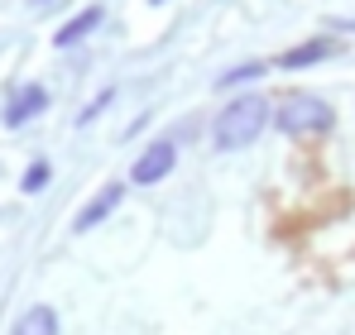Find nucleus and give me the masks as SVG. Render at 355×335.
<instances>
[{
  "label": "nucleus",
  "instance_id": "nucleus-8",
  "mask_svg": "<svg viewBox=\"0 0 355 335\" xmlns=\"http://www.w3.org/2000/svg\"><path fill=\"white\" fill-rule=\"evenodd\" d=\"M15 335H58V316L49 307H34V311H24L15 321Z\"/></svg>",
  "mask_w": 355,
  "mask_h": 335
},
{
  "label": "nucleus",
  "instance_id": "nucleus-2",
  "mask_svg": "<svg viewBox=\"0 0 355 335\" xmlns=\"http://www.w3.org/2000/svg\"><path fill=\"white\" fill-rule=\"evenodd\" d=\"M279 125H284L288 134L327 129V125H331V106H327V101H317V96L293 91V96H284V101H279Z\"/></svg>",
  "mask_w": 355,
  "mask_h": 335
},
{
  "label": "nucleus",
  "instance_id": "nucleus-4",
  "mask_svg": "<svg viewBox=\"0 0 355 335\" xmlns=\"http://www.w3.org/2000/svg\"><path fill=\"white\" fill-rule=\"evenodd\" d=\"M120 201H125L120 182H111V187H101V197H96V201H92V206H87L82 216H77V230H92V225H101V221H106V216H111V211L120 206Z\"/></svg>",
  "mask_w": 355,
  "mask_h": 335
},
{
  "label": "nucleus",
  "instance_id": "nucleus-6",
  "mask_svg": "<svg viewBox=\"0 0 355 335\" xmlns=\"http://www.w3.org/2000/svg\"><path fill=\"white\" fill-rule=\"evenodd\" d=\"M96 24H101V10L92 5V10H82L77 19H67V24H62L58 34H53V44H58V48H72V44H77V39H87Z\"/></svg>",
  "mask_w": 355,
  "mask_h": 335
},
{
  "label": "nucleus",
  "instance_id": "nucleus-11",
  "mask_svg": "<svg viewBox=\"0 0 355 335\" xmlns=\"http://www.w3.org/2000/svg\"><path fill=\"white\" fill-rule=\"evenodd\" d=\"M154 5H159V0H154Z\"/></svg>",
  "mask_w": 355,
  "mask_h": 335
},
{
  "label": "nucleus",
  "instance_id": "nucleus-5",
  "mask_svg": "<svg viewBox=\"0 0 355 335\" xmlns=\"http://www.w3.org/2000/svg\"><path fill=\"white\" fill-rule=\"evenodd\" d=\"M49 106V96H44V87H24L15 101H10V111H5V125H24V120H34V115Z\"/></svg>",
  "mask_w": 355,
  "mask_h": 335
},
{
  "label": "nucleus",
  "instance_id": "nucleus-7",
  "mask_svg": "<svg viewBox=\"0 0 355 335\" xmlns=\"http://www.w3.org/2000/svg\"><path fill=\"white\" fill-rule=\"evenodd\" d=\"M327 53H331V44H327V39H312V44H297V48H288V53L279 57V67L297 72V67H307V62H322Z\"/></svg>",
  "mask_w": 355,
  "mask_h": 335
},
{
  "label": "nucleus",
  "instance_id": "nucleus-10",
  "mask_svg": "<svg viewBox=\"0 0 355 335\" xmlns=\"http://www.w3.org/2000/svg\"><path fill=\"white\" fill-rule=\"evenodd\" d=\"M250 77H259V67H254V62H245V67H236V72H226V77H221V87H236V82H250Z\"/></svg>",
  "mask_w": 355,
  "mask_h": 335
},
{
  "label": "nucleus",
  "instance_id": "nucleus-3",
  "mask_svg": "<svg viewBox=\"0 0 355 335\" xmlns=\"http://www.w3.org/2000/svg\"><path fill=\"white\" fill-rule=\"evenodd\" d=\"M168 168H173V144H168V139H159V144H149V149H144V159L135 163L130 177H135V182H159Z\"/></svg>",
  "mask_w": 355,
  "mask_h": 335
},
{
  "label": "nucleus",
  "instance_id": "nucleus-9",
  "mask_svg": "<svg viewBox=\"0 0 355 335\" xmlns=\"http://www.w3.org/2000/svg\"><path fill=\"white\" fill-rule=\"evenodd\" d=\"M49 177H53V168H49V163H34L29 172H24V192H39Z\"/></svg>",
  "mask_w": 355,
  "mask_h": 335
},
{
  "label": "nucleus",
  "instance_id": "nucleus-1",
  "mask_svg": "<svg viewBox=\"0 0 355 335\" xmlns=\"http://www.w3.org/2000/svg\"><path fill=\"white\" fill-rule=\"evenodd\" d=\"M264 125H269V106H264V96H236L226 111L216 115L211 139H216V149H245L250 139H259Z\"/></svg>",
  "mask_w": 355,
  "mask_h": 335
}]
</instances>
